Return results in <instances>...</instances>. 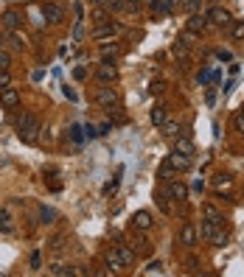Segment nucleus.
Instances as JSON below:
<instances>
[{"mask_svg": "<svg viewBox=\"0 0 244 277\" xmlns=\"http://www.w3.org/2000/svg\"><path fill=\"white\" fill-rule=\"evenodd\" d=\"M242 115H244V106H242Z\"/></svg>", "mask_w": 244, "mask_h": 277, "instance_id": "4c0bfd02", "label": "nucleus"}, {"mask_svg": "<svg viewBox=\"0 0 244 277\" xmlns=\"http://www.w3.org/2000/svg\"><path fill=\"white\" fill-rule=\"evenodd\" d=\"M197 230H200V235L205 238V241H210L213 246H225L227 243V233L222 230V224H216V221L202 218V227H197Z\"/></svg>", "mask_w": 244, "mask_h": 277, "instance_id": "f03ea898", "label": "nucleus"}, {"mask_svg": "<svg viewBox=\"0 0 244 277\" xmlns=\"http://www.w3.org/2000/svg\"><path fill=\"white\" fill-rule=\"evenodd\" d=\"M73 78H76V81H84V78H87V70H84V68H76V70H73Z\"/></svg>", "mask_w": 244, "mask_h": 277, "instance_id": "473e14b6", "label": "nucleus"}, {"mask_svg": "<svg viewBox=\"0 0 244 277\" xmlns=\"http://www.w3.org/2000/svg\"><path fill=\"white\" fill-rule=\"evenodd\" d=\"M0 23L14 31V28H20V23H23V11L20 9H6L3 11V17H0Z\"/></svg>", "mask_w": 244, "mask_h": 277, "instance_id": "4468645a", "label": "nucleus"}, {"mask_svg": "<svg viewBox=\"0 0 244 277\" xmlns=\"http://www.w3.org/2000/svg\"><path fill=\"white\" fill-rule=\"evenodd\" d=\"M98 53H101V59H115V56H118V53H121V48H118V45H110V42H104L101 45V48H98Z\"/></svg>", "mask_w": 244, "mask_h": 277, "instance_id": "6ab92c4d", "label": "nucleus"}, {"mask_svg": "<svg viewBox=\"0 0 244 277\" xmlns=\"http://www.w3.org/2000/svg\"><path fill=\"white\" fill-rule=\"evenodd\" d=\"M166 193L171 196V202H185L188 199V188H185V182H180V179H166Z\"/></svg>", "mask_w": 244, "mask_h": 277, "instance_id": "6e6552de", "label": "nucleus"}, {"mask_svg": "<svg viewBox=\"0 0 244 277\" xmlns=\"http://www.w3.org/2000/svg\"><path fill=\"white\" fill-rule=\"evenodd\" d=\"M210 28V20L205 17V14H197L194 11L191 17H188V23H185V31H191V34H205Z\"/></svg>", "mask_w": 244, "mask_h": 277, "instance_id": "1a4fd4ad", "label": "nucleus"}, {"mask_svg": "<svg viewBox=\"0 0 244 277\" xmlns=\"http://www.w3.org/2000/svg\"><path fill=\"white\" fill-rule=\"evenodd\" d=\"M230 34H233V39H244V20H239V23L230 26Z\"/></svg>", "mask_w": 244, "mask_h": 277, "instance_id": "a878e982", "label": "nucleus"}, {"mask_svg": "<svg viewBox=\"0 0 244 277\" xmlns=\"http://www.w3.org/2000/svg\"><path fill=\"white\" fill-rule=\"evenodd\" d=\"M213 185H216V188H222V185H230V176H227V173H219V176H213Z\"/></svg>", "mask_w": 244, "mask_h": 277, "instance_id": "c756f323", "label": "nucleus"}, {"mask_svg": "<svg viewBox=\"0 0 244 277\" xmlns=\"http://www.w3.org/2000/svg\"><path fill=\"white\" fill-rule=\"evenodd\" d=\"M9 65H11V56L0 48V70H9Z\"/></svg>", "mask_w": 244, "mask_h": 277, "instance_id": "c85d7f7f", "label": "nucleus"}, {"mask_svg": "<svg viewBox=\"0 0 244 277\" xmlns=\"http://www.w3.org/2000/svg\"><path fill=\"white\" fill-rule=\"evenodd\" d=\"M96 78L101 84H113L118 78V68H115V59H101V65L96 68Z\"/></svg>", "mask_w": 244, "mask_h": 277, "instance_id": "7ed1b4c3", "label": "nucleus"}, {"mask_svg": "<svg viewBox=\"0 0 244 277\" xmlns=\"http://www.w3.org/2000/svg\"><path fill=\"white\" fill-rule=\"evenodd\" d=\"M42 17H45V23H51V26H62V23H65V9L56 6V3H42Z\"/></svg>", "mask_w": 244, "mask_h": 277, "instance_id": "0eeeda50", "label": "nucleus"}, {"mask_svg": "<svg viewBox=\"0 0 244 277\" xmlns=\"http://www.w3.org/2000/svg\"><path fill=\"white\" fill-rule=\"evenodd\" d=\"M174 151H180V154H188V157H194V140L188 138V135H177L174 138Z\"/></svg>", "mask_w": 244, "mask_h": 277, "instance_id": "2eb2a0df", "label": "nucleus"}, {"mask_svg": "<svg viewBox=\"0 0 244 277\" xmlns=\"http://www.w3.org/2000/svg\"><path fill=\"white\" fill-rule=\"evenodd\" d=\"M123 31V26L121 23H101V26H96L93 28V39H96V42H101V39H110V36H118Z\"/></svg>", "mask_w": 244, "mask_h": 277, "instance_id": "20e7f679", "label": "nucleus"}, {"mask_svg": "<svg viewBox=\"0 0 244 277\" xmlns=\"http://www.w3.org/2000/svg\"><path fill=\"white\" fill-rule=\"evenodd\" d=\"M197 238H200V230H197V224H194V221H185L183 230H180V243L191 249V246H197Z\"/></svg>", "mask_w": 244, "mask_h": 277, "instance_id": "9b49d317", "label": "nucleus"}, {"mask_svg": "<svg viewBox=\"0 0 244 277\" xmlns=\"http://www.w3.org/2000/svg\"><path fill=\"white\" fill-rule=\"evenodd\" d=\"M233 126H236V132H239V135H244V115H242V112L236 115V121H233Z\"/></svg>", "mask_w": 244, "mask_h": 277, "instance_id": "2f4dec72", "label": "nucleus"}, {"mask_svg": "<svg viewBox=\"0 0 244 277\" xmlns=\"http://www.w3.org/2000/svg\"><path fill=\"white\" fill-rule=\"evenodd\" d=\"M202 218H208V221H216V224L225 227V216H222V210L216 208V205H202Z\"/></svg>", "mask_w": 244, "mask_h": 277, "instance_id": "dca6fc26", "label": "nucleus"}, {"mask_svg": "<svg viewBox=\"0 0 244 277\" xmlns=\"http://www.w3.org/2000/svg\"><path fill=\"white\" fill-rule=\"evenodd\" d=\"M115 249H118V255H121V263H123V269H129L132 263H135V252H132L129 246H123V243H118Z\"/></svg>", "mask_w": 244, "mask_h": 277, "instance_id": "a211bd4d", "label": "nucleus"}, {"mask_svg": "<svg viewBox=\"0 0 244 277\" xmlns=\"http://www.w3.org/2000/svg\"><path fill=\"white\" fill-rule=\"evenodd\" d=\"M90 20H93L96 26H101V23H107V9H104V6H96V9L90 11Z\"/></svg>", "mask_w": 244, "mask_h": 277, "instance_id": "5701e85b", "label": "nucleus"}, {"mask_svg": "<svg viewBox=\"0 0 244 277\" xmlns=\"http://www.w3.org/2000/svg\"><path fill=\"white\" fill-rule=\"evenodd\" d=\"M177 3H180V9L188 11V14H194V11L202 6V0H177Z\"/></svg>", "mask_w": 244, "mask_h": 277, "instance_id": "b1692460", "label": "nucleus"}, {"mask_svg": "<svg viewBox=\"0 0 244 277\" xmlns=\"http://www.w3.org/2000/svg\"><path fill=\"white\" fill-rule=\"evenodd\" d=\"M40 129H42V123H40V118H37L34 112H23L17 118V135H20L23 143H34Z\"/></svg>", "mask_w": 244, "mask_h": 277, "instance_id": "f257e3e1", "label": "nucleus"}, {"mask_svg": "<svg viewBox=\"0 0 244 277\" xmlns=\"http://www.w3.org/2000/svg\"><path fill=\"white\" fill-rule=\"evenodd\" d=\"M70 138L79 143V140H81V129H79V126H73V129H70Z\"/></svg>", "mask_w": 244, "mask_h": 277, "instance_id": "c9c22d12", "label": "nucleus"}, {"mask_svg": "<svg viewBox=\"0 0 244 277\" xmlns=\"http://www.w3.org/2000/svg\"><path fill=\"white\" fill-rule=\"evenodd\" d=\"M40 263H42V258H40V252H34V255H31V266L40 269Z\"/></svg>", "mask_w": 244, "mask_h": 277, "instance_id": "f704fd0d", "label": "nucleus"}, {"mask_svg": "<svg viewBox=\"0 0 244 277\" xmlns=\"http://www.w3.org/2000/svg\"><path fill=\"white\" fill-rule=\"evenodd\" d=\"M152 224H155V218H152L149 210H138V213L132 216V227H135V230H143V233H146V230H152Z\"/></svg>", "mask_w": 244, "mask_h": 277, "instance_id": "ddd939ff", "label": "nucleus"}, {"mask_svg": "<svg viewBox=\"0 0 244 277\" xmlns=\"http://www.w3.org/2000/svg\"><path fill=\"white\" fill-rule=\"evenodd\" d=\"M163 90H166V81H152V93H163Z\"/></svg>", "mask_w": 244, "mask_h": 277, "instance_id": "72a5a7b5", "label": "nucleus"}, {"mask_svg": "<svg viewBox=\"0 0 244 277\" xmlns=\"http://www.w3.org/2000/svg\"><path fill=\"white\" fill-rule=\"evenodd\" d=\"M93 6H104V9H113V11H121L123 0H90Z\"/></svg>", "mask_w": 244, "mask_h": 277, "instance_id": "4be33fe9", "label": "nucleus"}, {"mask_svg": "<svg viewBox=\"0 0 244 277\" xmlns=\"http://www.w3.org/2000/svg\"><path fill=\"white\" fill-rule=\"evenodd\" d=\"M3 42H6V36H3V34H0V48H3Z\"/></svg>", "mask_w": 244, "mask_h": 277, "instance_id": "e433bc0d", "label": "nucleus"}, {"mask_svg": "<svg viewBox=\"0 0 244 277\" xmlns=\"http://www.w3.org/2000/svg\"><path fill=\"white\" fill-rule=\"evenodd\" d=\"M107 266L113 269V272H118V269H123V263H121V255H118V249H110V252H107Z\"/></svg>", "mask_w": 244, "mask_h": 277, "instance_id": "aec40b11", "label": "nucleus"}, {"mask_svg": "<svg viewBox=\"0 0 244 277\" xmlns=\"http://www.w3.org/2000/svg\"><path fill=\"white\" fill-rule=\"evenodd\" d=\"M9 84H11L9 70H0V90H3V87H9Z\"/></svg>", "mask_w": 244, "mask_h": 277, "instance_id": "7c9ffc66", "label": "nucleus"}, {"mask_svg": "<svg viewBox=\"0 0 244 277\" xmlns=\"http://www.w3.org/2000/svg\"><path fill=\"white\" fill-rule=\"evenodd\" d=\"M96 104L107 106V109L118 106V93H115V87H98L96 90Z\"/></svg>", "mask_w": 244, "mask_h": 277, "instance_id": "423d86ee", "label": "nucleus"}, {"mask_svg": "<svg viewBox=\"0 0 244 277\" xmlns=\"http://www.w3.org/2000/svg\"><path fill=\"white\" fill-rule=\"evenodd\" d=\"M11 48H14V51H23V48H26V36L17 34V28H14V34H11Z\"/></svg>", "mask_w": 244, "mask_h": 277, "instance_id": "393cba45", "label": "nucleus"}, {"mask_svg": "<svg viewBox=\"0 0 244 277\" xmlns=\"http://www.w3.org/2000/svg\"><path fill=\"white\" fill-rule=\"evenodd\" d=\"M146 275H163V263H160V260H155V263H149Z\"/></svg>", "mask_w": 244, "mask_h": 277, "instance_id": "cd10ccee", "label": "nucleus"}, {"mask_svg": "<svg viewBox=\"0 0 244 277\" xmlns=\"http://www.w3.org/2000/svg\"><path fill=\"white\" fill-rule=\"evenodd\" d=\"M191 163H194V157L180 154V151H171V154H168V160H166V165L171 168V171H188V168H191Z\"/></svg>", "mask_w": 244, "mask_h": 277, "instance_id": "9d476101", "label": "nucleus"}, {"mask_svg": "<svg viewBox=\"0 0 244 277\" xmlns=\"http://www.w3.org/2000/svg\"><path fill=\"white\" fill-rule=\"evenodd\" d=\"M149 118H152V123H155V126H163V123L168 121V109L163 104H157L155 109H152V115H149Z\"/></svg>", "mask_w": 244, "mask_h": 277, "instance_id": "f3484780", "label": "nucleus"}, {"mask_svg": "<svg viewBox=\"0 0 244 277\" xmlns=\"http://www.w3.org/2000/svg\"><path fill=\"white\" fill-rule=\"evenodd\" d=\"M205 17L210 20V26H219V28H230L233 26V17H230V11H225L222 6H213V9H208V14Z\"/></svg>", "mask_w": 244, "mask_h": 277, "instance_id": "39448f33", "label": "nucleus"}, {"mask_svg": "<svg viewBox=\"0 0 244 277\" xmlns=\"http://www.w3.org/2000/svg\"><path fill=\"white\" fill-rule=\"evenodd\" d=\"M20 104V93L14 90V87H3L0 90V106H6V109H14V106Z\"/></svg>", "mask_w": 244, "mask_h": 277, "instance_id": "f8f14e48", "label": "nucleus"}, {"mask_svg": "<svg viewBox=\"0 0 244 277\" xmlns=\"http://www.w3.org/2000/svg\"><path fill=\"white\" fill-rule=\"evenodd\" d=\"M140 9V0H123L121 11H138Z\"/></svg>", "mask_w": 244, "mask_h": 277, "instance_id": "bb28decb", "label": "nucleus"}, {"mask_svg": "<svg viewBox=\"0 0 244 277\" xmlns=\"http://www.w3.org/2000/svg\"><path fill=\"white\" fill-rule=\"evenodd\" d=\"M160 129H163V135H166V138L174 140L177 135H180V123H177V121H166L163 126H160Z\"/></svg>", "mask_w": 244, "mask_h": 277, "instance_id": "412c9836", "label": "nucleus"}]
</instances>
